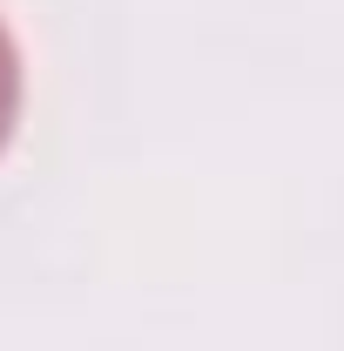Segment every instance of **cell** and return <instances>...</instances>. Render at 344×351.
Returning <instances> with one entry per match:
<instances>
[{
    "label": "cell",
    "mask_w": 344,
    "mask_h": 351,
    "mask_svg": "<svg viewBox=\"0 0 344 351\" xmlns=\"http://www.w3.org/2000/svg\"><path fill=\"white\" fill-rule=\"evenodd\" d=\"M14 122H21V47H14L7 21H0V149H7Z\"/></svg>",
    "instance_id": "obj_1"
}]
</instances>
